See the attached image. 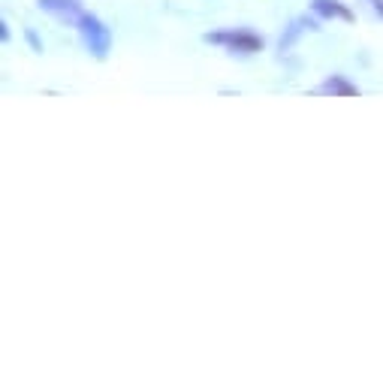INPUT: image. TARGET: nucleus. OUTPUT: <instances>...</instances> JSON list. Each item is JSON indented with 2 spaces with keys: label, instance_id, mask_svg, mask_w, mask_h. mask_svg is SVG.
Wrapping results in <instances>:
<instances>
[{
  "label": "nucleus",
  "instance_id": "nucleus-6",
  "mask_svg": "<svg viewBox=\"0 0 383 383\" xmlns=\"http://www.w3.org/2000/svg\"><path fill=\"white\" fill-rule=\"evenodd\" d=\"M375 6H377V13H383V0H375Z\"/></svg>",
  "mask_w": 383,
  "mask_h": 383
},
{
  "label": "nucleus",
  "instance_id": "nucleus-3",
  "mask_svg": "<svg viewBox=\"0 0 383 383\" xmlns=\"http://www.w3.org/2000/svg\"><path fill=\"white\" fill-rule=\"evenodd\" d=\"M314 9L317 13H323V15H338V18H344V22H350V13L344 6H338L335 0H314Z\"/></svg>",
  "mask_w": 383,
  "mask_h": 383
},
{
  "label": "nucleus",
  "instance_id": "nucleus-4",
  "mask_svg": "<svg viewBox=\"0 0 383 383\" xmlns=\"http://www.w3.org/2000/svg\"><path fill=\"white\" fill-rule=\"evenodd\" d=\"M320 91H326V94H357V88L347 85V81H344V79H329V81H326V85H323Z\"/></svg>",
  "mask_w": 383,
  "mask_h": 383
},
{
  "label": "nucleus",
  "instance_id": "nucleus-2",
  "mask_svg": "<svg viewBox=\"0 0 383 383\" xmlns=\"http://www.w3.org/2000/svg\"><path fill=\"white\" fill-rule=\"evenodd\" d=\"M81 31H85V40L91 45V52H94V54H106V49H109V31L97 22V18H91V15L81 18Z\"/></svg>",
  "mask_w": 383,
  "mask_h": 383
},
{
  "label": "nucleus",
  "instance_id": "nucleus-1",
  "mask_svg": "<svg viewBox=\"0 0 383 383\" xmlns=\"http://www.w3.org/2000/svg\"><path fill=\"white\" fill-rule=\"evenodd\" d=\"M212 42H224L230 49H239V52H260L263 49V40L253 33H244V31H235V33H212L208 36Z\"/></svg>",
  "mask_w": 383,
  "mask_h": 383
},
{
  "label": "nucleus",
  "instance_id": "nucleus-5",
  "mask_svg": "<svg viewBox=\"0 0 383 383\" xmlns=\"http://www.w3.org/2000/svg\"><path fill=\"white\" fill-rule=\"evenodd\" d=\"M45 9H76L79 0H40Z\"/></svg>",
  "mask_w": 383,
  "mask_h": 383
}]
</instances>
